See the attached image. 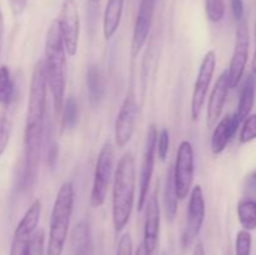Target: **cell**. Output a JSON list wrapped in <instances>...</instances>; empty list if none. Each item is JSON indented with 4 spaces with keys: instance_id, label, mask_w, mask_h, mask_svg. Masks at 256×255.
I'll use <instances>...</instances> for the list:
<instances>
[{
    "instance_id": "f35d334b",
    "label": "cell",
    "mask_w": 256,
    "mask_h": 255,
    "mask_svg": "<svg viewBox=\"0 0 256 255\" xmlns=\"http://www.w3.org/2000/svg\"><path fill=\"white\" fill-rule=\"evenodd\" d=\"M89 2H92V4H99L100 0H89Z\"/></svg>"
},
{
    "instance_id": "4316f807",
    "label": "cell",
    "mask_w": 256,
    "mask_h": 255,
    "mask_svg": "<svg viewBox=\"0 0 256 255\" xmlns=\"http://www.w3.org/2000/svg\"><path fill=\"white\" fill-rule=\"evenodd\" d=\"M252 236L248 230H239L235 239V255H252Z\"/></svg>"
},
{
    "instance_id": "ffe728a7",
    "label": "cell",
    "mask_w": 256,
    "mask_h": 255,
    "mask_svg": "<svg viewBox=\"0 0 256 255\" xmlns=\"http://www.w3.org/2000/svg\"><path fill=\"white\" fill-rule=\"evenodd\" d=\"M86 86L92 105H99L105 95V84L98 65H90L86 70Z\"/></svg>"
},
{
    "instance_id": "d4e9b609",
    "label": "cell",
    "mask_w": 256,
    "mask_h": 255,
    "mask_svg": "<svg viewBox=\"0 0 256 255\" xmlns=\"http://www.w3.org/2000/svg\"><path fill=\"white\" fill-rule=\"evenodd\" d=\"M12 122L8 112V108H2L0 112V156L5 152L12 136Z\"/></svg>"
},
{
    "instance_id": "e575fe53",
    "label": "cell",
    "mask_w": 256,
    "mask_h": 255,
    "mask_svg": "<svg viewBox=\"0 0 256 255\" xmlns=\"http://www.w3.org/2000/svg\"><path fill=\"white\" fill-rule=\"evenodd\" d=\"M2 40H4V15H2V6H0V54L2 49Z\"/></svg>"
},
{
    "instance_id": "74e56055",
    "label": "cell",
    "mask_w": 256,
    "mask_h": 255,
    "mask_svg": "<svg viewBox=\"0 0 256 255\" xmlns=\"http://www.w3.org/2000/svg\"><path fill=\"white\" fill-rule=\"evenodd\" d=\"M135 255H150V254L146 252V250H145L144 245L142 244V245H139V246H138L136 252H135Z\"/></svg>"
},
{
    "instance_id": "d6986e66",
    "label": "cell",
    "mask_w": 256,
    "mask_h": 255,
    "mask_svg": "<svg viewBox=\"0 0 256 255\" xmlns=\"http://www.w3.org/2000/svg\"><path fill=\"white\" fill-rule=\"evenodd\" d=\"M255 92H256V75L250 72L249 76L245 79L244 85H242V89L240 92V98H239V104H238V110H236V116L239 119L240 122H242L245 120V118L249 116L250 112H252V106H254L255 102Z\"/></svg>"
},
{
    "instance_id": "d590c367",
    "label": "cell",
    "mask_w": 256,
    "mask_h": 255,
    "mask_svg": "<svg viewBox=\"0 0 256 255\" xmlns=\"http://www.w3.org/2000/svg\"><path fill=\"white\" fill-rule=\"evenodd\" d=\"M192 255H205V249H204V245H202V242H198V244L195 245Z\"/></svg>"
},
{
    "instance_id": "8fae6325",
    "label": "cell",
    "mask_w": 256,
    "mask_h": 255,
    "mask_svg": "<svg viewBox=\"0 0 256 255\" xmlns=\"http://www.w3.org/2000/svg\"><path fill=\"white\" fill-rule=\"evenodd\" d=\"M249 46H250V35L248 22L244 19L239 22L235 32V45L232 52V60H230L228 76H229L230 89H235L242 82L244 75L245 68H246L248 59H249Z\"/></svg>"
},
{
    "instance_id": "836d02e7",
    "label": "cell",
    "mask_w": 256,
    "mask_h": 255,
    "mask_svg": "<svg viewBox=\"0 0 256 255\" xmlns=\"http://www.w3.org/2000/svg\"><path fill=\"white\" fill-rule=\"evenodd\" d=\"M10 10L15 18H19L24 12L28 5V0H9Z\"/></svg>"
},
{
    "instance_id": "f546056e",
    "label": "cell",
    "mask_w": 256,
    "mask_h": 255,
    "mask_svg": "<svg viewBox=\"0 0 256 255\" xmlns=\"http://www.w3.org/2000/svg\"><path fill=\"white\" fill-rule=\"evenodd\" d=\"M134 252V242L129 232H124L118 242V248L115 255H132Z\"/></svg>"
},
{
    "instance_id": "d6a6232c",
    "label": "cell",
    "mask_w": 256,
    "mask_h": 255,
    "mask_svg": "<svg viewBox=\"0 0 256 255\" xmlns=\"http://www.w3.org/2000/svg\"><path fill=\"white\" fill-rule=\"evenodd\" d=\"M232 14L236 22H242L244 19V2L242 0H230Z\"/></svg>"
},
{
    "instance_id": "277c9868",
    "label": "cell",
    "mask_w": 256,
    "mask_h": 255,
    "mask_svg": "<svg viewBox=\"0 0 256 255\" xmlns=\"http://www.w3.org/2000/svg\"><path fill=\"white\" fill-rule=\"evenodd\" d=\"M74 186L72 182H62L52 204L49 235L44 255H62L74 210Z\"/></svg>"
},
{
    "instance_id": "f1b7e54d",
    "label": "cell",
    "mask_w": 256,
    "mask_h": 255,
    "mask_svg": "<svg viewBox=\"0 0 256 255\" xmlns=\"http://www.w3.org/2000/svg\"><path fill=\"white\" fill-rule=\"evenodd\" d=\"M170 146V132L168 129H162V132H158L156 139V152L158 156L164 162L168 156Z\"/></svg>"
},
{
    "instance_id": "83f0119b",
    "label": "cell",
    "mask_w": 256,
    "mask_h": 255,
    "mask_svg": "<svg viewBox=\"0 0 256 255\" xmlns=\"http://www.w3.org/2000/svg\"><path fill=\"white\" fill-rule=\"evenodd\" d=\"M256 139V114H250L242 122V132L239 135V142L242 144H248Z\"/></svg>"
},
{
    "instance_id": "7c38bea8",
    "label": "cell",
    "mask_w": 256,
    "mask_h": 255,
    "mask_svg": "<svg viewBox=\"0 0 256 255\" xmlns=\"http://www.w3.org/2000/svg\"><path fill=\"white\" fill-rule=\"evenodd\" d=\"M205 198L202 185H195L190 192L189 206L186 212V225L182 232V244L184 249L189 248L195 242L198 235L202 232L205 220Z\"/></svg>"
},
{
    "instance_id": "7a4b0ae2",
    "label": "cell",
    "mask_w": 256,
    "mask_h": 255,
    "mask_svg": "<svg viewBox=\"0 0 256 255\" xmlns=\"http://www.w3.org/2000/svg\"><path fill=\"white\" fill-rule=\"evenodd\" d=\"M136 188V164L132 152L120 158L114 172L112 199V226L116 232L124 230L132 216Z\"/></svg>"
},
{
    "instance_id": "7402d4cb",
    "label": "cell",
    "mask_w": 256,
    "mask_h": 255,
    "mask_svg": "<svg viewBox=\"0 0 256 255\" xmlns=\"http://www.w3.org/2000/svg\"><path fill=\"white\" fill-rule=\"evenodd\" d=\"M238 219L244 230L252 232L256 229V200L252 198L242 199L236 208Z\"/></svg>"
},
{
    "instance_id": "44dd1931",
    "label": "cell",
    "mask_w": 256,
    "mask_h": 255,
    "mask_svg": "<svg viewBox=\"0 0 256 255\" xmlns=\"http://www.w3.org/2000/svg\"><path fill=\"white\" fill-rule=\"evenodd\" d=\"M178 195L175 190L174 179H172V169L166 172V179H165L164 186V196H162V202H164V212L168 222H174L175 216L178 214Z\"/></svg>"
},
{
    "instance_id": "2e32d148",
    "label": "cell",
    "mask_w": 256,
    "mask_h": 255,
    "mask_svg": "<svg viewBox=\"0 0 256 255\" xmlns=\"http://www.w3.org/2000/svg\"><path fill=\"white\" fill-rule=\"evenodd\" d=\"M229 76H228V72L225 70L219 75L218 80L215 82L212 94H210L209 102H208L206 125L209 128L214 126L218 120L220 119V116H222L224 105L228 99V94H229Z\"/></svg>"
},
{
    "instance_id": "3957f363",
    "label": "cell",
    "mask_w": 256,
    "mask_h": 255,
    "mask_svg": "<svg viewBox=\"0 0 256 255\" xmlns=\"http://www.w3.org/2000/svg\"><path fill=\"white\" fill-rule=\"evenodd\" d=\"M42 64L54 109L56 112H60L64 104L66 88V52L56 19L52 20L48 30Z\"/></svg>"
},
{
    "instance_id": "e0dca14e",
    "label": "cell",
    "mask_w": 256,
    "mask_h": 255,
    "mask_svg": "<svg viewBox=\"0 0 256 255\" xmlns=\"http://www.w3.org/2000/svg\"><path fill=\"white\" fill-rule=\"evenodd\" d=\"M240 122L238 119L236 114L226 115L222 118L215 126L214 132L212 135V142H210V148H212V152L214 155L222 154L230 142L232 138L234 136L238 128H239Z\"/></svg>"
},
{
    "instance_id": "8d00e7d4",
    "label": "cell",
    "mask_w": 256,
    "mask_h": 255,
    "mask_svg": "<svg viewBox=\"0 0 256 255\" xmlns=\"http://www.w3.org/2000/svg\"><path fill=\"white\" fill-rule=\"evenodd\" d=\"M252 72L256 75V24H255V52H254V58H252Z\"/></svg>"
},
{
    "instance_id": "1f68e13d",
    "label": "cell",
    "mask_w": 256,
    "mask_h": 255,
    "mask_svg": "<svg viewBox=\"0 0 256 255\" xmlns=\"http://www.w3.org/2000/svg\"><path fill=\"white\" fill-rule=\"evenodd\" d=\"M244 192L249 195L250 198L256 196V169L252 170L244 180Z\"/></svg>"
},
{
    "instance_id": "30bf717a",
    "label": "cell",
    "mask_w": 256,
    "mask_h": 255,
    "mask_svg": "<svg viewBox=\"0 0 256 255\" xmlns=\"http://www.w3.org/2000/svg\"><path fill=\"white\" fill-rule=\"evenodd\" d=\"M215 68H216V52L214 50H209L202 58L199 72H198L196 80H195L194 89H192L190 110H192V119L194 122L199 119L205 102H206L208 92H209L210 84H212V76H214Z\"/></svg>"
},
{
    "instance_id": "484cf974",
    "label": "cell",
    "mask_w": 256,
    "mask_h": 255,
    "mask_svg": "<svg viewBox=\"0 0 256 255\" xmlns=\"http://www.w3.org/2000/svg\"><path fill=\"white\" fill-rule=\"evenodd\" d=\"M225 0H205V12L209 22H220L225 16Z\"/></svg>"
},
{
    "instance_id": "8992f818",
    "label": "cell",
    "mask_w": 256,
    "mask_h": 255,
    "mask_svg": "<svg viewBox=\"0 0 256 255\" xmlns=\"http://www.w3.org/2000/svg\"><path fill=\"white\" fill-rule=\"evenodd\" d=\"M194 148L192 142L184 140L178 148L175 165L172 168V179H174L175 190L178 199H186L192 192V182H194Z\"/></svg>"
},
{
    "instance_id": "cb8c5ba5",
    "label": "cell",
    "mask_w": 256,
    "mask_h": 255,
    "mask_svg": "<svg viewBox=\"0 0 256 255\" xmlns=\"http://www.w3.org/2000/svg\"><path fill=\"white\" fill-rule=\"evenodd\" d=\"M62 126L65 130H72L76 128L79 122V105L74 96H69L64 100V104L62 108Z\"/></svg>"
},
{
    "instance_id": "ac0fdd59",
    "label": "cell",
    "mask_w": 256,
    "mask_h": 255,
    "mask_svg": "<svg viewBox=\"0 0 256 255\" xmlns=\"http://www.w3.org/2000/svg\"><path fill=\"white\" fill-rule=\"evenodd\" d=\"M124 0H108L102 16V34L106 40L112 39L122 22Z\"/></svg>"
},
{
    "instance_id": "9a60e30c",
    "label": "cell",
    "mask_w": 256,
    "mask_h": 255,
    "mask_svg": "<svg viewBox=\"0 0 256 255\" xmlns=\"http://www.w3.org/2000/svg\"><path fill=\"white\" fill-rule=\"evenodd\" d=\"M145 205H146V212H145L142 245H144L145 250L152 255L156 249L160 235V215H162V212H160L156 190L148 198Z\"/></svg>"
},
{
    "instance_id": "6da1fadb",
    "label": "cell",
    "mask_w": 256,
    "mask_h": 255,
    "mask_svg": "<svg viewBox=\"0 0 256 255\" xmlns=\"http://www.w3.org/2000/svg\"><path fill=\"white\" fill-rule=\"evenodd\" d=\"M46 76L42 60L35 64L30 80L26 119L24 129V162L22 182L25 188L34 185L39 170L46 112Z\"/></svg>"
},
{
    "instance_id": "4fadbf2b",
    "label": "cell",
    "mask_w": 256,
    "mask_h": 255,
    "mask_svg": "<svg viewBox=\"0 0 256 255\" xmlns=\"http://www.w3.org/2000/svg\"><path fill=\"white\" fill-rule=\"evenodd\" d=\"M138 118V105L134 94L128 92L120 106L114 124V138L118 148L122 149L132 140Z\"/></svg>"
},
{
    "instance_id": "5b68a950",
    "label": "cell",
    "mask_w": 256,
    "mask_h": 255,
    "mask_svg": "<svg viewBox=\"0 0 256 255\" xmlns=\"http://www.w3.org/2000/svg\"><path fill=\"white\" fill-rule=\"evenodd\" d=\"M114 146H112V142H106L102 145L99 155H98L94 179H92V192H90V204L95 209L102 206L105 200H106L110 182H112V172H114Z\"/></svg>"
},
{
    "instance_id": "52a82bcc",
    "label": "cell",
    "mask_w": 256,
    "mask_h": 255,
    "mask_svg": "<svg viewBox=\"0 0 256 255\" xmlns=\"http://www.w3.org/2000/svg\"><path fill=\"white\" fill-rule=\"evenodd\" d=\"M40 215L42 202L35 199L15 228L9 255H32V234L38 229Z\"/></svg>"
},
{
    "instance_id": "9c48e42d",
    "label": "cell",
    "mask_w": 256,
    "mask_h": 255,
    "mask_svg": "<svg viewBox=\"0 0 256 255\" xmlns=\"http://www.w3.org/2000/svg\"><path fill=\"white\" fill-rule=\"evenodd\" d=\"M156 139L158 128L155 124H150L146 130L144 154H142V168L139 176V195H138V212H142L145 202L149 195L150 182H152V172H154L155 156H156Z\"/></svg>"
},
{
    "instance_id": "5bb4252c",
    "label": "cell",
    "mask_w": 256,
    "mask_h": 255,
    "mask_svg": "<svg viewBox=\"0 0 256 255\" xmlns=\"http://www.w3.org/2000/svg\"><path fill=\"white\" fill-rule=\"evenodd\" d=\"M158 0H140L139 10L135 19L134 30L132 38V56L136 58L144 45L146 44L148 36L152 30V20H154L155 6Z\"/></svg>"
},
{
    "instance_id": "4dcf8cb0",
    "label": "cell",
    "mask_w": 256,
    "mask_h": 255,
    "mask_svg": "<svg viewBox=\"0 0 256 255\" xmlns=\"http://www.w3.org/2000/svg\"><path fill=\"white\" fill-rule=\"evenodd\" d=\"M44 230L38 229L35 230L34 234H32V255H44L45 249H44Z\"/></svg>"
},
{
    "instance_id": "603a6c76",
    "label": "cell",
    "mask_w": 256,
    "mask_h": 255,
    "mask_svg": "<svg viewBox=\"0 0 256 255\" xmlns=\"http://www.w3.org/2000/svg\"><path fill=\"white\" fill-rule=\"evenodd\" d=\"M14 99V82L6 65L0 66V105L2 108H9Z\"/></svg>"
},
{
    "instance_id": "ba28073f",
    "label": "cell",
    "mask_w": 256,
    "mask_h": 255,
    "mask_svg": "<svg viewBox=\"0 0 256 255\" xmlns=\"http://www.w3.org/2000/svg\"><path fill=\"white\" fill-rule=\"evenodd\" d=\"M56 20L65 52L69 56H75L80 36V16L76 0H62L59 18Z\"/></svg>"
}]
</instances>
